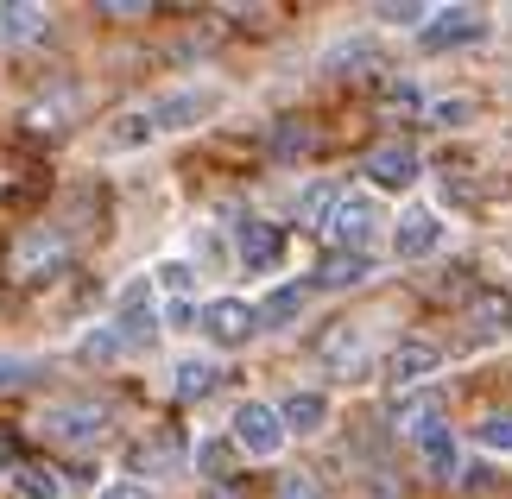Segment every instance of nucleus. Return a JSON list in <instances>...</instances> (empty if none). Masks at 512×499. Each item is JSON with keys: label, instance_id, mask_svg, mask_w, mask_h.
Instances as JSON below:
<instances>
[{"label": "nucleus", "instance_id": "1", "mask_svg": "<svg viewBox=\"0 0 512 499\" xmlns=\"http://www.w3.org/2000/svg\"><path fill=\"white\" fill-rule=\"evenodd\" d=\"M285 417L272 411V405H260V398H247L241 411H234V443H241V455H253V462H272V455L285 449Z\"/></svg>", "mask_w": 512, "mask_h": 499}, {"label": "nucleus", "instance_id": "2", "mask_svg": "<svg viewBox=\"0 0 512 499\" xmlns=\"http://www.w3.org/2000/svg\"><path fill=\"white\" fill-rule=\"evenodd\" d=\"M380 228H386V222H380V203H373V196H361V190H348L342 209H336V222H329V241H336V253H367V241H373Z\"/></svg>", "mask_w": 512, "mask_h": 499}, {"label": "nucleus", "instance_id": "3", "mask_svg": "<svg viewBox=\"0 0 512 499\" xmlns=\"http://www.w3.org/2000/svg\"><path fill=\"white\" fill-rule=\"evenodd\" d=\"M38 430L51 436V443H95V436L108 430V405H89V398H76V405H51L45 417H38Z\"/></svg>", "mask_w": 512, "mask_h": 499}, {"label": "nucleus", "instance_id": "4", "mask_svg": "<svg viewBox=\"0 0 512 499\" xmlns=\"http://www.w3.org/2000/svg\"><path fill=\"white\" fill-rule=\"evenodd\" d=\"M203 335L209 342H222V348H241L247 335H260V310L253 304H241V297H215V304H203Z\"/></svg>", "mask_w": 512, "mask_h": 499}, {"label": "nucleus", "instance_id": "5", "mask_svg": "<svg viewBox=\"0 0 512 499\" xmlns=\"http://www.w3.org/2000/svg\"><path fill=\"white\" fill-rule=\"evenodd\" d=\"M215 108H222L215 89H177V95H165V102H152V127H159V133H184L196 121H209Z\"/></svg>", "mask_w": 512, "mask_h": 499}, {"label": "nucleus", "instance_id": "6", "mask_svg": "<svg viewBox=\"0 0 512 499\" xmlns=\"http://www.w3.org/2000/svg\"><path fill=\"white\" fill-rule=\"evenodd\" d=\"M57 266H64V241H57L51 228H32L26 241L13 247V278L19 285H38V278H51Z\"/></svg>", "mask_w": 512, "mask_h": 499}, {"label": "nucleus", "instance_id": "7", "mask_svg": "<svg viewBox=\"0 0 512 499\" xmlns=\"http://www.w3.org/2000/svg\"><path fill=\"white\" fill-rule=\"evenodd\" d=\"M475 38H487V19H481L475 7H443V13H430V26H424V45H430V51L475 45Z\"/></svg>", "mask_w": 512, "mask_h": 499}, {"label": "nucleus", "instance_id": "8", "mask_svg": "<svg viewBox=\"0 0 512 499\" xmlns=\"http://www.w3.org/2000/svg\"><path fill=\"white\" fill-rule=\"evenodd\" d=\"M114 329H121L127 348H146L152 335H159V316H152V285H146V278H133V285L121 291V323H114Z\"/></svg>", "mask_w": 512, "mask_h": 499}, {"label": "nucleus", "instance_id": "9", "mask_svg": "<svg viewBox=\"0 0 512 499\" xmlns=\"http://www.w3.org/2000/svg\"><path fill=\"white\" fill-rule=\"evenodd\" d=\"M437 361L443 354L430 348V342H399L386 354V379H392V392H418L430 373H437Z\"/></svg>", "mask_w": 512, "mask_h": 499}, {"label": "nucleus", "instance_id": "10", "mask_svg": "<svg viewBox=\"0 0 512 499\" xmlns=\"http://www.w3.org/2000/svg\"><path fill=\"white\" fill-rule=\"evenodd\" d=\"M437 247H443L437 209H411V215H399V228H392V253H399V259H424V253H437Z\"/></svg>", "mask_w": 512, "mask_h": 499}, {"label": "nucleus", "instance_id": "11", "mask_svg": "<svg viewBox=\"0 0 512 499\" xmlns=\"http://www.w3.org/2000/svg\"><path fill=\"white\" fill-rule=\"evenodd\" d=\"M437 424H443V398L437 392H399V398H392V430H399V436H418V443H424Z\"/></svg>", "mask_w": 512, "mask_h": 499}, {"label": "nucleus", "instance_id": "12", "mask_svg": "<svg viewBox=\"0 0 512 499\" xmlns=\"http://www.w3.org/2000/svg\"><path fill=\"white\" fill-rule=\"evenodd\" d=\"M367 177L380 190H411V184H418V152H411V146H380L367 158Z\"/></svg>", "mask_w": 512, "mask_h": 499}, {"label": "nucleus", "instance_id": "13", "mask_svg": "<svg viewBox=\"0 0 512 499\" xmlns=\"http://www.w3.org/2000/svg\"><path fill=\"white\" fill-rule=\"evenodd\" d=\"M279 253H285V228H272V222H241V266H247V272L279 266Z\"/></svg>", "mask_w": 512, "mask_h": 499}, {"label": "nucleus", "instance_id": "14", "mask_svg": "<svg viewBox=\"0 0 512 499\" xmlns=\"http://www.w3.org/2000/svg\"><path fill=\"white\" fill-rule=\"evenodd\" d=\"M342 196H348V190H336L329 177H323V184H310V190L298 196V222L329 234V222H336V209H342Z\"/></svg>", "mask_w": 512, "mask_h": 499}, {"label": "nucleus", "instance_id": "15", "mask_svg": "<svg viewBox=\"0 0 512 499\" xmlns=\"http://www.w3.org/2000/svg\"><path fill=\"white\" fill-rule=\"evenodd\" d=\"M367 272H373L367 253H329L323 266H317V285H323V291H348V285H361Z\"/></svg>", "mask_w": 512, "mask_h": 499}, {"label": "nucleus", "instance_id": "16", "mask_svg": "<svg viewBox=\"0 0 512 499\" xmlns=\"http://www.w3.org/2000/svg\"><path fill=\"white\" fill-rule=\"evenodd\" d=\"M279 417H285V430H323V417H329V398L323 392H291L285 405H279Z\"/></svg>", "mask_w": 512, "mask_h": 499}, {"label": "nucleus", "instance_id": "17", "mask_svg": "<svg viewBox=\"0 0 512 499\" xmlns=\"http://www.w3.org/2000/svg\"><path fill=\"white\" fill-rule=\"evenodd\" d=\"M215 379H222V373H215V361H196V354H190V361L171 367V392L177 398H203V392H215Z\"/></svg>", "mask_w": 512, "mask_h": 499}, {"label": "nucleus", "instance_id": "18", "mask_svg": "<svg viewBox=\"0 0 512 499\" xmlns=\"http://www.w3.org/2000/svg\"><path fill=\"white\" fill-rule=\"evenodd\" d=\"M304 316V285H279L260 304V329H285V323H298Z\"/></svg>", "mask_w": 512, "mask_h": 499}, {"label": "nucleus", "instance_id": "19", "mask_svg": "<svg viewBox=\"0 0 512 499\" xmlns=\"http://www.w3.org/2000/svg\"><path fill=\"white\" fill-rule=\"evenodd\" d=\"M323 361L336 367V373H342V367L354 373V367H361V329H354V323H336V329L323 335Z\"/></svg>", "mask_w": 512, "mask_h": 499}, {"label": "nucleus", "instance_id": "20", "mask_svg": "<svg viewBox=\"0 0 512 499\" xmlns=\"http://www.w3.org/2000/svg\"><path fill=\"white\" fill-rule=\"evenodd\" d=\"M45 7H0V32L13 38V45H32V38H45Z\"/></svg>", "mask_w": 512, "mask_h": 499}, {"label": "nucleus", "instance_id": "21", "mask_svg": "<svg viewBox=\"0 0 512 499\" xmlns=\"http://www.w3.org/2000/svg\"><path fill=\"white\" fill-rule=\"evenodd\" d=\"M152 133H159V127H152V108H140V114H121V121H114L108 146H114V152H133V146H146Z\"/></svg>", "mask_w": 512, "mask_h": 499}, {"label": "nucleus", "instance_id": "22", "mask_svg": "<svg viewBox=\"0 0 512 499\" xmlns=\"http://www.w3.org/2000/svg\"><path fill=\"white\" fill-rule=\"evenodd\" d=\"M424 462H430V474H456V462H462V449H456V436H449L443 424L424 436Z\"/></svg>", "mask_w": 512, "mask_h": 499}, {"label": "nucleus", "instance_id": "23", "mask_svg": "<svg viewBox=\"0 0 512 499\" xmlns=\"http://www.w3.org/2000/svg\"><path fill=\"white\" fill-rule=\"evenodd\" d=\"M367 64H380L373 38H354V45H336V51L323 57V70H367Z\"/></svg>", "mask_w": 512, "mask_h": 499}, {"label": "nucleus", "instance_id": "24", "mask_svg": "<svg viewBox=\"0 0 512 499\" xmlns=\"http://www.w3.org/2000/svg\"><path fill=\"white\" fill-rule=\"evenodd\" d=\"M475 443H481V449H494V455H512V411H494V417H481Z\"/></svg>", "mask_w": 512, "mask_h": 499}, {"label": "nucleus", "instance_id": "25", "mask_svg": "<svg viewBox=\"0 0 512 499\" xmlns=\"http://www.w3.org/2000/svg\"><path fill=\"white\" fill-rule=\"evenodd\" d=\"M19 493H26V499H64V481H57V474L51 468H19Z\"/></svg>", "mask_w": 512, "mask_h": 499}, {"label": "nucleus", "instance_id": "26", "mask_svg": "<svg viewBox=\"0 0 512 499\" xmlns=\"http://www.w3.org/2000/svg\"><path fill=\"white\" fill-rule=\"evenodd\" d=\"M310 146H317V133L298 127V121H285V127H279V139H272V152H279V158H304Z\"/></svg>", "mask_w": 512, "mask_h": 499}, {"label": "nucleus", "instance_id": "27", "mask_svg": "<svg viewBox=\"0 0 512 499\" xmlns=\"http://www.w3.org/2000/svg\"><path fill=\"white\" fill-rule=\"evenodd\" d=\"M171 462H177V443H140L133 449V474H159Z\"/></svg>", "mask_w": 512, "mask_h": 499}, {"label": "nucleus", "instance_id": "28", "mask_svg": "<svg viewBox=\"0 0 512 499\" xmlns=\"http://www.w3.org/2000/svg\"><path fill=\"white\" fill-rule=\"evenodd\" d=\"M121 348H127V342H121V329H95L89 342H83V361H114Z\"/></svg>", "mask_w": 512, "mask_h": 499}, {"label": "nucleus", "instance_id": "29", "mask_svg": "<svg viewBox=\"0 0 512 499\" xmlns=\"http://www.w3.org/2000/svg\"><path fill=\"white\" fill-rule=\"evenodd\" d=\"M152 278H159V285H165L171 297H184V291L196 285V278H190V266H184V259H165V266H159V272H152Z\"/></svg>", "mask_w": 512, "mask_h": 499}, {"label": "nucleus", "instance_id": "30", "mask_svg": "<svg viewBox=\"0 0 512 499\" xmlns=\"http://www.w3.org/2000/svg\"><path fill=\"white\" fill-rule=\"evenodd\" d=\"M380 19H386V26H418V19H430V13L418 7V0H386Z\"/></svg>", "mask_w": 512, "mask_h": 499}, {"label": "nucleus", "instance_id": "31", "mask_svg": "<svg viewBox=\"0 0 512 499\" xmlns=\"http://www.w3.org/2000/svg\"><path fill=\"white\" fill-rule=\"evenodd\" d=\"M279 499H323V487L310 481V474H285V481H279Z\"/></svg>", "mask_w": 512, "mask_h": 499}, {"label": "nucleus", "instance_id": "32", "mask_svg": "<svg viewBox=\"0 0 512 499\" xmlns=\"http://www.w3.org/2000/svg\"><path fill=\"white\" fill-rule=\"evenodd\" d=\"M196 468H203V474H222L228 468V449L222 443H203V449H196Z\"/></svg>", "mask_w": 512, "mask_h": 499}, {"label": "nucleus", "instance_id": "33", "mask_svg": "<svg viewBox=\"0 0 512 499\" xmlns=\"http://www.w3.org/2000/svg\"><path fill=\"white\" fill-rule=\"evenodd\" d=\"M102 499H152V493H146V481H114Z\"/></svg>", "mask_w": 512, "mask_h": 499}]
</instances>
